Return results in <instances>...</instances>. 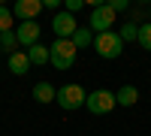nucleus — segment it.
Wrapping results in <instances>:
<instances>
[{"label":"nucleus","instance_id":"11","mask_svg":"<svg viewBox=\"0 0 151 136\" xmlns=\"http://www.w3.org/2000/svg\"><path fill=\"white\" fill-rule=\"evenodd\" d=\"M118 106H136V100H139V88L136 85H124V88L115 94Z\"/></svg>","mask_w":151,"mask_h":136},{"label":"nucleus","instance_id":"15","mask_svg":"<svg viewBox=\"0 0 151 136\" xmlns=\"http://www.w3.org/2000/svg\"><path fill=\"white\" fill-rule=\"evenodd\" d=\"M12 21H15V15H12V9L0 6V33H6V30H15V27H12Z\"/></svg>","mask_w":151,"mask_h":136},{"label":"nucleus","instance_id":"14","mask_svg":"<svg viewBox=\"0 0 151 136\" xmlns=\"http://www.w3.org/2000/svg\"><path fill=\"white\" fill-rule=\"evenodd\" d=\"M15 45H18V40H15V30H6V33H0V48L3 52H15Z\"/></svg>","mask_w":151,"mask_h":136},{"label":"nucleus","instance_id":"19","mask_svg":"<svg viewBox=\"0 0 151 136\" xmlns=\"http://www.w3.org/2000/svg\"><path fill=\"white\" fill-rule=\"evenodd\" d=\"M112 9H115V12H121V9H127V0H112V3H109Z\"/></svg>","mask_w":151,"mask_h":136},{"label":"nucleus","instance_id":"10","mask_svg":"<svg viewBox=\"0 0 151 136\" xmlns=\"http://www.w3.org/2000/svg\"><path fill=\"white\" fill-rule=\"evenodd\" d=\"M27 70H30L27 52H12V55H9V73H12V76H24Z\"/></svg>","mask_w":151,"mask_h":136},{"label":"nucleus","instance_id":"16","mask_svg":"<svg viewBox=\"0 0 151 136\" xmlns=\"http://www.w3.org/2000/svg\"><path fill=\"white\" fill-rule=\"evenodd\" d=\"M136 42H139L145 52H151V24H139V36H136Z\"/></svg>","mask_w":151,"mask_h":136},{"label":"nucleus","instance_id":"12","mask_svg":"<svg viewBox=\"0 0 151 136\" xmlns=\"http://www.w3.org/2000/svg\"><path fill=\"white\" fill-rule=\"evenodd\" d=\"M27 58H30V67H42V64H48V45H42V42L30 45V48H27Z\"/></svg>","mask_w":151,"mask_h":136},{"label":"nucleus","instance_id":"2","mask_svg":"<svg viewBox=\"0 0 151 136\" xmlns=\"http://www.w3.org/2000/svg\"><path fill=\"white\" fill-rule=\"evenodd\" d=\"M94 52H97L100 58H106V60H115V58H121V52H124V40H121L115 30L97 33V36H94Z\"/></svg>","mask_w":151,"mask_h":136},{"label":"nucleus","instance_id":"4","mask_svg":"<svg viewBox=\"0 0 151 136\" xmlns=\"http://www.w3.org/2000/svg\"><path fill=\"white\" fill-rule=\"evenodd\" d=\"M115 106H118L115 94H112V91H106V88L91 91V94H88V100H85V109H88L91 115H106V112H112Z\"/></svg>","mask_w":151,"mask_h":136},{"label":"nucleus","instance_id":"17","mask_svg":"<svg viewBox=\"0 0 151 136\" xmlns=\"http://www.w3.org/2000/svg\"><path fill=\"white\" fill-rule=\"evenodd\" d=\"M118 36L124 42H133L136 36H139V27H136V24H121V30H118Z\"/></svg>","mask_w":151,"mask_h":136},{"label":"nucleus","instance_id":"13","mask_svg":"<svg viewBox=\"0 0 151 136\" xmlns=\"http://www.w3.org/2000/svg\"><path fill=\"white\" fill-rule=\"evenodd\" d=\"M73 45L76 48H88V45H94V30L91 27H79L73 33Z\"/></svg>","mask_w":151,"mask_h":136},{"label":"nucleus","instance_id":"5","mask_svg":"<svg viewBox=\"0 0 151 136\" xmlns=\"http://www.w3.org/2000/svg\"><path fill=\"white\" fill-rule=\"evenodd\" d=\"M115 15H118V12L112 9L109 3H97L91 9V24H88V27L97 30V33H106V30H112V24H115Z\"/></svg>","mask_w":151,"mask_h":136},{"label":"nucleus","instance_id":"8","mask_svg":"<svg viewBox=\"0 0 151 136\" xmlns=\"http://www.w3.org/2000/svg\"><path fill=\"white\" fill-rule=\"evenodd\" d=\"M42 12V0H18L12 6V15L21 21H36V15Z\"/></svg>","mask_w":151,"mask_h":136},{"label":"nucleus","instance_id":"6","mask_svg":"<svg viewBox=\"0 0 151 136\" xmlns=\"http://www.w3.org/2000/svg\"><path fill=\"white\" fill-rule=\"evenodd\" d=\"M52 30L58 40H73V33L79 30V24H76V15H70V12H55V18H52Z\"/></svg>","mask_w":151,"mask_h":136},{"label":"nucleus","instance_id":"7","mask_svg":"<svg viewBox=\"0 0 151 136\" xmlns=\"http://www.w3.org/2000/svg\"><path fill=\"white\" fill-rule=\"evenodd\" d=\"M40 33H42V27H40L36 21H21V24H15V40H18V45H24V48H30V45L40 42Z\"/></svg>","mask_w":151,"mask_h":136},{"label":"nucleus","instance_id":"18","mask_svg":"<svg viewBox=\"0 0 151 136\" xmlns=\"http://www.w3.org/2000/svg\"><path fill=\"white\" fill-rule=\"evenodd\" d=\"M85 6V0H67V12H70V15H73V12H79Z\"/></svg>","mask_w":151,"mask_h":136},{"label":"nucleus","instance_id":"9","mask_svg":"<svg viewBox=\"0 0 151 136\" xmlns=\"http://www.w3.org/2000/svg\"><path fill=\"white\" fill-rule=\"evenodd\" d=\"M33 100L36 103H55L58 100V88L52 82H36L33 85Z\"/></svg>","mask_w":151,"mask_h":136},{"label":"nucleus","instance_id":"1","mask_svg":"<svg viewBox=\"0 0 151 136\" xmlns=\"http://www.w3.org/2000/svg\"><path fill=\"white\" fill-rule=\"evenodd\" d=\"M79 48L73 45V40H55V45H48V64L55 70H73Z\"/></svg>","mask_w":151,"mask_h":136},{"label":"nucleus","instance_id":"3","mask_svg":"<svg viewBox=\"0 0 151 136\" xmlns=\"http://www.w3.org/2000/svg\"><path fill=\"white\" fill-rule=\"evenodd\" d=\"M85 100H88V91L82 88V85H76V82H70V85H60L58 88V106L60 109H67V112H73V109H79V106H85Z\"/></svg>","mask_w":151,"mask_h":136}]
</instances>
